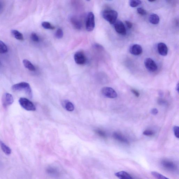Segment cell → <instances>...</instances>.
Returning a JSON list of instances; mask_svg holds the SVG:
<instances>
[{
  "label": "cell",
  "instance_id": "cell-1",
  "mask_svg": "<svg viewBox=\"0 0 179 179\" xmlns=\"http://www.w3.org/2000/svg\"><path fill=\"white\" fill-rule=\"evenodd\" d=\"M12 89L14 91H24L29 97L32 98V92L30 85L28 83L22 82L16 84L12 86Z\"/></svg>",
  "mask_w": 179,
  "mask_h": 179
},
{
  "label": "cell",
  "instance_id": "cell-2",
  "mask_svg": "<svg viewBox=\"0 0 179 179\" xmlns=\"http://www.w3.org/2000/svg\"><path fill=\"white\" fill-rule=\"evenodd\" d=\"M103 18L111 24H114L117 20V12L113 10H105L102 13Z\"/></svg>",
  "mask_w": 179,
  "mask_h": 179
},
{
  "label": "cell",
  "instance_id": "cell-3",
  "mask_svg": "<svg viewBox=\"0 0 179 179\" xmlns=\"http://www.w3.org/2000/svg\"><path fill=\"white\" fill-rule=\"evenodd\" d=\"M95 23L94 15L93 13L90 12L88 13L86 18L85 26L87 30L91 31L94 30Z\"/></svg>",
  "mask_w": 179,
  "mask_h": 179
},
{
  "label": "cell",
  "instance_id": "cell-4",
  "mask_svg": "<svg viewBox=\"0 0 179 179\" xmlns=\"http://www.w3.org/2000/svg\"><path fill=\"white\" fill-rule=\"evenodd\" d=\"M19 103L23 108L28 111H35L36 107L33 103L28 99L25 98H20L19 100Z\"/></svg>",
  "mask_w": 179,
  "mask_h": 179
},
{
  "label": "cell",
  "instance_id": "cell-5",
  "mask_svg": "<svg viewBox=\"0 0 179 179\" xmlns=\"http://www.w3.org/2000/svg\"><path fill=\"white\" fill-rule=\"evenodd\" d=\"M144 64L147 70L151 72H154L157 70L158 67L156 63L151 58L145 59Z\"/></svg>",
  "mask_w": 179,
  "mask_h": 179
},
{
  "label": "cell",
  "instance_id": "cell-6",
  "mask_svg": "<svg viewBox=\"0 0 179 179\" xmlns=\"http://www.w3.org/2000/svg\"><path fill=\"white\" fill-rule=\"evenodd\" d=\"M103 96L109 98H115L117 97V94L112 88L105 87L101 91Z\"/></svg>",
  "mask_w": 179,
  "mask_h": 179
},
{
  "label": "cell",
  "instance_id": "cell-7",
  "mask_svg": "<svg viewBox=\"0 0 179 179\" xmlns=\"http://www.w3.org/2000/svg\"><path fill=\"white\" fill-rule=\"evenodd\" d=\"M113 25L115 31L119 34L125 35L126 34V30L125 25L121 20H117Z\"/></svg>",
  "mask_w": 179,
  "mask_h": 179
},
{
  "label": "cell",
  "instance_id": "cell-8",
  "mask_svg": "<svg viewBox=\"0 0 179 179\" xmlns=\"http://www.w3.org/2000/svg\"><path fill=\"white\" fill-rule=\"evenodd\" d=\"M75 62L79 65L85 64L86 62V58L83 52L79 51L76 52L74 56Z\"/></svg>",
  "mask_w": 179,
  "mask_h": 179
},
{
  "label": "cell",
  "instance_id": "cell-9",
  "mask_svg": "<svg viewBox=\"0 0 179 179\" xmlns=\"http://www.w3.org/2000/svg\"><path fill=\"white\" fill-rule=\"evenodd\" d=\"M129 51L132 54L138 56L142 54L143 50L142 46L138 44H135L130 46Z\"/></svg>",
  "mask_w": 179,
  "mask_h": 179
},
{
  "label": "cell",
  "instance_id": "cell-10",
  "mask_svg": "<svg viewBox=\"0 0 179 179\" xmlns=\"http://www.w3.org/2000/svg\"><path fill=\"white\" fill-rule=\"evenodd\" d=\"M161 165L164 168L169 171H174L177 169L176 165L173 162L167 160H163L161 162Z\"/></svg>",
  "mask_w": 179,
  "mask_h": 179
},
{
  "label": "cell",
  "instance_id": "cell-11",
  "mask_svg": "<svg viewBox=\"0 0 179 179\" xmlns=\"http://www.w3.org/2000/svg\"><path fill=\"white\" fill-rule=\"evenodd\" d=\"M14 102V99L12 94L6 93L4 95L3 98V106L6 107L11 105Z\"/></svg>",
  "mask_w": 179,
  "mask_h": 179
},
{
  "label": "cell",
  "instance_id": "cell-12",
  "mask_svg": "<svg viewBox=\"0 0 179 179\" xmlns=\"http://www.w3.org/2000/svg\"><path fill=\"white\" fill-rule=\"evenodd\" d=\"M158 51L159 54L162 56H165L167 55L168 49L167 45L163 43H159L157 45Z\"/></svg>",
  "mask_w": 179,
  "mask_h": 179
},
{
  "label": "cell",
  "instance_id": "cell-13",
  "mask_svg": "<svg viewBox=\"0 0 179 179\" xmlns=\"http://www.w3.org/2000/svg\"><path fill=\"white\" fill-rule=\"evenodd\" d=\"M113 137L115 139L119 141L120 142L125 143V144H128V141L125 136H123L121 134L118 132L114 133L113 135Z\"/></svg>",
  "mask_w": 179,
  "mask_h": 179
},
{
  "label": "cell",
  "instance_id": "cell-14",
  "mask_svg": "<svg viewBox=\"0 0 179 179\" xmlns=\"http://www.w3.org/2000/svg\"><path fill=\"white\" fill-rule=\"evenodd\" d=\"M70 22L74 28L79 30L82 28V24L80 21L75 17H72L70 18Z\"/></svg>",
  "mask_w": 179,
  "mask_h": 179
},
{
  "label": "cell",
  "instance_id": "cell-15",
  "mask_svg": "<svg viewBox=\"0 0 179 179\" xmlns=\"http://www.w3.org/2000/svg\"><path fill=\"white\" fill-rule=\"evenodd\" d=\"M115 175L120 179H134L129 174L125 171H121L117 172Z\"/></svg>",
  "mask_w": 179,
  "mask_h": 179
},
{
  "label": "cell",
  "instance_id": "cell-16",
  "mask_svg": "<svg viewBox=\"0 0 179 179\" xmlns=\"http://www.w3.org/2000/svg\"><path fill=\"white\" fill-rule=\"evenodd\" d=\"M149 22L153 24H158L160 22L159 17L157 14H151L149 16Z\"/></svg>",
  "mask_w": 179,
  "mask_h": 179
},
{
  "label": "cell",
  "instance_id": "cell-17",
  "mask_svg": "<svg viewBox=\"0 0 179 179\" xmlns=\"http://www.w3.org/2000/svg\"><path fill=\"white\" fill-rule=\"evenodd\" d=\"M46 172L49 175L53 177L58 176L59 174L58 170L54 167H50L47 168Z\"/></svg>",
  "mask_w": 179,
  "mask_h": 179
},
{
  "label": "cell",
  "instance_id": "cell-18",
  "mask_svg": "<svg viewBox=\"0 0 179 179\" xmlns=\"http://www.w3.org/2000/svg\"><path fill=\"white\" fill-rule=\"evenodd\" d=\"M23 64L25 68L28 69L31 71H35L36 70L35 67L31 64V62L28 60L25 59L23 61Z\"/></svg>",
  "mask_w": 179,
  "mask_h": 179
},
{
  "label": "cell",
  "instance_id": "cell-19",
  "mask_svg": "<svg viewBox=\"0 0 179 179\" xmlns=\"http://www.w3.org/2000/svg\"><path fill=\"white\" fill-rule=\"evenodd\" d=\"M12 34L15 38L19 40L23 41L24 37L22 33L17 30H12L11 31Z\"/></svg>",
  "mask_w": 179,
  "mask_h": 179
},
{
  "label": "cell",
  "instance_id": "cell-20",
  "mask_svg": "<svg viewBox=\"0 0 179 179\" xmlns=\"http://www.w3.org/2000/svg\"><path fill=\"white\" fill-rule=\"evenodd\" d=\"M63 105H64L65 109L68 111H73L75 109L74 105L72 103L68 100L65 101Z\"/></svg>",
  "mask_w": 179,
  "mask_h": 179
},
{
  "label": "cell",
  "instance_id": "cell-21",
  "mask_svg": "<svg viewBox=\"0 0 179 179\" xmlns=\"http://www.w3.org/2000/svg\"><path fill=\"white\" fill-rule=\"evenodd\" d=\"M1 146L2 151L6 155H9L11 153V149L3 142H1Z\"/></svg>",
  "mask_w": 179,
  "mask_h": 179
},
{
  "label": "cell",
  "instance_id": "cell-22",
  "mask_svg": "<svg viewBox=\"0 0 179 179\" xmlns=\"http://www.w3.org/2000/svg\"><path fill=\"white\" fill-rule=\"evenodd\" d=\"M8 52L7 46L1 41H0V53L5 54Z\"/></svg>",
  "mask_w": 179,
  "mask_h": 179
},
{
  "label": "cell",
  "instance_id": "cell-23",
  "mask_svg": "<svg viewBox=\"0 0 179 179\" xmlns=\"http://www.w3.org/2000/svg\"><path fill=\"white\" fill-rule=\"evenodd\" d=\"M42 26H43V28L46 29L53 30V29H55V27L52 25L50 22H42Z\"/></svg>",
  "mask_w": 179,
  "mask_h": 179
},
{
  "label": "cell",
  "instance_id": "cell-24",
  "mask_svg": "<svg viewBox=\"0 0 179 179\" xmlns=\"http://www.w3.org/2000/svg\"><path fill=\"white\" fill-rule=\"evenodd\" d=\"M151 174L157 179H169L156 172H151Z\"/></svg>",
  "mask_w": 179,
  "mask_h": 179
},
{
  "label": "cell",
  "instance_id": "cell-25",
  "mask_svg": "<svg viewBox=\"0 0 179 179\" xmlns=\"http://www.w3.org/2000/svg\"><path fill=\"white\" fill-rule=\"evenodd\" d=\"M142 2L139 0H131L129 1V4L130 7H135L142 4Z\"/></svg>",
  "mask_w": 179,
  "mask_h": 179
},
{
  "label": "cell",
  "instance_id": "cell-26",
  "mask_svg": "<svg viewBox=\"0 0 179 179\" xmlns=\"http://www.w3.org/2000/svg\"><path fill=\"white\" fill-rule=\"evenodd\" d=\"M55 35L56 37L58 39H61L64 36V32L62 29L61 28L58 29L56 31Z\"/></svg>",
  "mask_w": 179,
  "mask_h": 179
},
{
  "label": "cell",
  "instance_id": "cell-27",
  "mask_svg": "<svg viewBox=\"0 0 179 179\" xmlns=\"http://www.w3.org/2000/svg\"><path fill=\"white\" fill-rule=\"evenodd\" d=\"M31 39L32 40L35 42H39V38L36 33L33 32L31 33Z\"/></svg>",
  "mask_w": 179,
  "mask_h": 179
},
{
  "label": "cell",
  "instance_id": "cell-28",
  "mask_svg": "<svg viewBox=\"0 0 179 179\" xmlns=\"http://www.w3.org/2000/svg\"><path fill=\"white\" fill-rule=\"evenodd\" d=\"M96 133L98 135V136L102 137L103 138H106L107 136L106 133H105L103 130H95Z\"/></svg>",
  "mask_w": 179,
  "mask_h": 179
},
{
  "label": "cell",
  "instance_id": "cell-29",
  "mask_svg": "<svg viewBox=\"0 0 179 179\" xmlns=\"http://www.w3.org/2000/svg\"><path fill=\"white\" fill-rule=\"evenodd\" d=\"M143 134L145 136H153L154 134V132L153 130H146L143 132Z\"/></svg>",
  "mask_w": 179,
  "mask_h": 179
},
{
  "label": "cell",
  "instance_id": "cell-30",
  "mask_svg": "<svg viewBox=\"0 0 179 179\" xmlns=\"http://www.w3.org/2000/svg\"><path fill=\"white\" fill-rule=\"evenodd\" d=\"M137 10L138 13L141 15L145 16L147 14L146 10L142 8H138Z\"/></svg>",
  "mask_w": 179,
  "mask_h": 179
},
{
  "label": "cell",
  "instance_id": "cell-31",
  "mask_svg": "<svg viewBox=\"0 0 179 179\" xmlns=\"http://www.w3.org/2000/svg\"><path fill=\"white\" fill-rule=\"evenodd\" d=\"M175 136L176 138H179V126H175L173 128Z\"/></svg>",
  "mask_w": 179,
  "mask_h": 179
},
{
  "label": "cell",
  "instance_id": "cell-32",
  "mask_svg": "<svg viewBox=\"0 0 179 179\" xmlns=\"http://www.w3.org/2000/svg\"><path fill=\"white\" fill-rule=\"evenodd\" d=\"M157 102L158 104L160 105H164V106H165V105H168V103L167 101L163 100V99H160L158 100Z\"/></svg>",
  "mask_w": 179,
  "mask_h": 179
},
{
  "label": "cell",
  "instance_id": "cell-33",
  "mask_svg": "<svg viewBox=\"0 0 179 179\" xmlns=\"http://www.w3.org/2000/svg\"><path fill=\"white\" fill-rule=\"evenodd\" d=\"M131 91L133 93L136 97H139V93L137 90L134 89H132Z\"/></svg>",
  "mask_w": 179,
  "mask_h": 179
},
{
  "label": "cell",
  "instance_id": "cell-34",
  "mask_svg": "<svg viewBox=\"0 0 179 179\" xmlns=\"http://www.w3.org/2000/svg\"><path fill=\"white\" fill-rule=\"evenodd\" d=\"M151 113L152 115H156L158 113V110L157 109L154 108L151 109Z\"/></svg>",
  "mask_w": 179,
  "mask_h": 179
},
{
  "label": "cell",
  "instance_id": "cell-35",
  "mask_svg": "<svg viewBox=\"0 0 179 179\" xmlns=\"http://www.w3.org/2000/svg\"><path fill=\"white\" fill-rule=\"evenodd\" d=\"M125 23L127 27L129 28H131L133 26V24L132 23L128 21H125Z\"/></svg>",
  "mask_w": 179,
  "mask_h": 179
},
{
  "label": "cell",
  "instance_id": "cell-36",
  "mask_svg": "<svg viewBox=\"0 0 179 179\" xmlns=\"http://www.w3.org/2000/svg\"><path fill=\"white\" fill-rule=\"evenodd\" d=\"M176 90L179 93V83L178 84V85H176Z\"/></svg>",
  "mask_w": 179,
  "mask_h": 179
},
{
  "label": "cell",
  "instance_id": "cell-37",
  "mask_svg": "<svg viewBox=\"0 0 179 179\" xmlns=\"http://www.w3.org/2000/svg\"><path fill=\"white\" fill-rule=\"evenodd\" d=\"M155 1V0H153V1H149V2H154L155 1Z\"/></svg>",
  "mask_w": 179,
  "mask_h": 179
}]
</instances>
